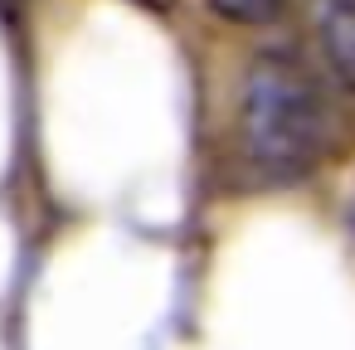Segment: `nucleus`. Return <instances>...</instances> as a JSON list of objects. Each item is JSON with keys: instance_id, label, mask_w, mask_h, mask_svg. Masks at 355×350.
Segmentation results:
<instances>
[{"instance_id": "1", "label": "nucleus", "mask_w": 355, "mask_h": 350, "mask_svg": "<svg viewBox=\"0 0 355 350\" xmlns=\"http://www.w3.org/2000/svg\"><path fill=\"white\" fill-rule=\"evenodd\" d=\"M243 141L272 180H297L321 156V98L297 59L268 54L243 83Z\"/></svg>"}, {"instance_id": "2", "label": "nucleus", "mask_w": 355, "mask_h": 350, "mask_svg": "<svg viewBox=\"0 0 355 350\" xmlns=\"http://www.w3.org/2000/svg\"><path fill=\"white\" fill-rule=\"evenodd\" d=\"M321 40H326L331 69L355 88V0H331V10L321 20Z\"/></svg>"}, {"instance_id": "3", "label": "nucleus", "mask_w": 355, "mask_h": 350, "mask_svg": "<svg viewBox=\"0 0 355 350\" xmlns=\"http://www.w3.org/2000/svg\"><path fill=\"white\" fill-rule=\"evenodd\" d=\"M287 0H209V10L229 25H272Z\"/></svg>"}, {"instance_id": "4", "label": "nucleus", "mask_w": 355, "mask_h": 350, "mask_svg": "<svg viewBox=\"0 0 355 350\" xmlns=\"http://www.w3.org/2000/svg\"><path fill=\"white\" fill-rule=\"evenodd\" d=\"M141 6H151V10H171L175 0H141Z\"/></svg>"}]
</instances>
